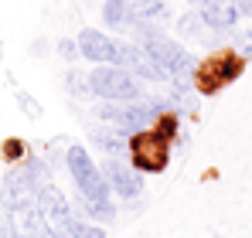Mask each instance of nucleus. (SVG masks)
Wrapping results in <instances>:
<instances>
[{
    "label": "nucleus",
    "mask_w": 252,
    "mask_h": 238,
    "mask_svg": "<svg viewBox=\"0 0 252 238\" xmlns=\"http://www.w3.org/2000/svg\"><path fill=\"white\" fill-rule=\"evenodd\" d=\"M113 65L126 68L136 82H167L164 68H160L140 44H133V41H120V44H116V61H113Z\"/></svg>",
    "instance_id": "6e6552de"
},
{
    "label": "nucleus",
    "mask_w": 252,
    "mask_h": 238,
    "mask_svg": "<svg viewBox=\"0 0 252 238\" xmlns=\"http://www.w3.org/2000/svg\"><path fill=\"white\" fill-rule=\"evenodd\" d=\"M65 92L75 95V99L92 95V92H89V75H85V72H68V75H65Z\"/></svg>",
    "instance_id": "f3484780"
},
{
    "label": "nucleus",
    "mask_w": 252,
    "mask_h": 238,
    "mask_svg": "<svg viewBox=\"0 0 252 238\" xmlns=\"http://www.w3.org/2000/svg\"><path fill=\"white\" fill-rule=\"evenodd\" d=\"M232 51H235L242 61H252V24L235 28V34H232Z\"/></svg>",
    "instance_id": "dca6fc26"
},
{
    "label": "nucleus",
    "mask_w": 252,
    "mask_h": 238,
    "mask_svg": "<svg viewBox=\"0 0 252 238\" xmlns=\"http://www.w3.org/2000/svg\"><path fill=\"white\" fill-rule=\"evenodd\" d=\"M235 3H239V14L252 21V0H235Z\"/></svg>",
    "instance_id": "4be33fe9"
},
{
    "label": "nucleus",
    "mask_w": 252,
    "mask_h": 238,
    "mask_svg": "<svg viewBox=\"0 0 252 238\" xmlns=\"http://www.w3.org/2000/svg\"><path fill=\"white\" fill-rule=\"evenodd\" d=\"M102 177L109 184V194L120 201H136L143 194V174H136L126 160H106L102 167Z\"/></svg>",
    "instance_id": "1a4fd4ad"
},
{
    "label": "nucleus",
    "mask_w": 252,
    "mask_h": 238,
    "mask_svg": "<svg viewBox=\"0 0 252 238\" xmlns=\"http://www.w3.org/2000/svg\"><path fill=\"white\" fill-rule=\"evenodd\" d=\"M89 92L99 95V102H136L143 99V82L120 65H95L89 72Z\"/></svg>",
    "instance_id": "20e7f679"
},
{
    "label": "nucleus",
    "mask_w": 252,
    "mask_h": 238,
    "mask_svg": "<svg viewBox=\"0 0 252 238\" xmlns=\"http://www.w3.org/2000/svg\"><path fill=\"white\" fill-rule=\"evenodd\" d=\"M89 140H92L95 150L106 153V160H123V153L129 150V136L120 133V129H113V126H95L89 133Z\"/></svg>",
    "instance_id": "f8f14e48"
},
{
    "label": "nucleus",
    "mask_w": 252,
    "mask_h": 238,
    "mask_svg": "<svg viewBox=\"0 0 252 238\" xmlns=\"http://www.w3.org/2000/svg\"><path fill=\"white\" fill-rule=\"evenodd\" d=\"M167 14H170V7L164 0H133V3H129L133 24H154V21L167 17Z\"/></svg>",
    "instance_id": "ddd939ff"
},
{
    "label": "nucleus",
    "mask_w": 252,
    "mask_h": 238,
    "mask_svg": "<svg viewBox=\"0 0 252 238\" xmlns=\"http://www.w3.org/2000/svg\"><path fill=\"white\" fill-rule=\"evenodd\" d=\"M38 211H41L44 225L51 235H62V232H72V221H75V211L72 204L65 201V194L55 187V184H44L38 191Z\"/></svg>",
    "instance_id": "0eeeda50"
},
{
    "label": "nucleus",
    "mask_w": 252,
    "mask_h": 238,
    "mask_svg": "<svg viewBox=\"0 0 252 238\" xmlns=\"http://www.w3.org/2000/svg\"><path fill=\"white\" fill-rule=\"evenodd\" d=\"M129 3H133V0H106V3H102V21H106V28H113V31L133 28Z\"/></svg>",
    "instance_id": "4468645a"
},
{
    "label": "nucleus",
    "mask_w": 252,
    "mask_h": 238,
    "mask_svg": "<svg viewBox=\"0 0 252 238\" xmlns=\"http://www.w3.org/2000/svg\"><path fill=\"white\" fill-rule=\"evenodd\" d=\"M75 44H79V58H85L92 68L116 61V41L109 38V34H102V31H95V28H82Z\"/></svg>",
    "instance_id": "9d476101"
},
{
    "label": "nucleus",
    "mask_w": 252,
    "mask_h": 238,
    "mask_svg": "<svg viewBox=\"0 0 252 238\" xmlns=\"http://www.w3.org/2000/svg\"><path fill=\"white\" fill-rule=\"evenodd\" d=\"M177 34L184 41H201V38H208V28H205L198 10H188V14L177 17Z\"/></svg>",
    "instance_id": "2eb2a0df"
},
{
    "label": "nucleus",
    "mask_w": 252,
    "mask_h": 238,
    "mask_svg": "<svg viewBox=\"0 0 252 238\" xmlns=\"http://www.w3.org/2000/svg\"><path fill=\"white\" fill-rule=\"evenodd\" d=\"M133 44H140L160 68H164V75L174 82H191L194 79V68H198V61H194V55L181 44V41H174L170 34H164L157 24H133Z\"/></svg>",
    "instance_id": "f257e3e1"
},
{
    "label": "nucleus",
    "mask_w": 252,
    "mask_h": 238,
    "mask_svg": "<svg viewBox=\"0 0 252 238\" xmlns=\"http://www.w3.org/2000/svg\"><path fill=\"white\" fill-rule=\"evenodd\" d=\"M72 235H75V238H106V228L95 225V221H85V218L75 214V221H72Z\"/></svg>",
    "instance_id": "a211bd4d"
},
{
    "label": "nucleus",
    "mask_w": 252,
    "mask_h": 238,
    "mask_svg": "<svg viewBox=\"0 0 252 238\" xmlns=\"http://www.w3.org/2000/svg\"><path fill=\"white\" fill-rule=\"evenodd\" d=\"M55 238H75V235L72 232H62V235H55Z\"/></svg>",
    "instance_id": "b1692460"
},
{
    "label": "nucleus",
    "mask_w": 252,
    "mask_h": 238,
    "mask_svg": "<svg viewBox=\"0 0 252 238\" xmlns=\"http://www.w3.org/2000/svg\"><path fill=\"white\" fill-rule=\"evenodd\" d=\"M55 51H58V58H65V61H75V58H79V44H75V38H62L58 44H55Z\"/></svg>",
    "instance_id": "6ab92c4d"
},
{
    "label": "nucleus",
    "mask_w": 252,
    "mask_h": 238,
    "mask_svg": "<svg viewBox=\"0 0 252 238\" xmlns=\"http://www.w3.org/2000/svg\"><path fill=\"white\" fill-rule=\"evenodd\" d=\"M65 167H68V174H72V184H75L82 204H109V201H113L109 184H106L99 163H92V157H89L85 147H68V150H65Z\"/></svg>",
    "instance_id": "7ed1b4c3"
},
{
    "label": "nucleus",
    "mask_w": 252,
    "mask_h": 238,
    "mask_svg": "<svg viewBox=\"0 0 252 238\" xmlns=\"http://www.w3.org/2000/svg\"><path fill=\"white\" fill-rule=\"evenodd\" d=\"M48 180V167H44L38 157H28L14 167H7L3 180H0V204L3 211H21L28 204H38V191H41Z\"/></svg>",
    "instance_id": "f03ea898"
},
{
    "label": "nucleus",
    "mask_w": 252,
    "mask_h": 238,
    "mask_svg": "<svg viewBox=\"0 0 252 238\" xmlns=\"http://www.w3.org/2000/svg\"><path fill=\"white\" fill-rule=\"evenodd\" d=\"M17 102H21V109L28 113V119H38V116H41V102H34L28 92H17Z\"/></svg>",
    "instance_id": "412c9836"
},
{
    "label": "nucleus",
    "mask_w": 252,
    "mask_h": 238,
    "mask_svg": "<svg viewBox=\"0 0 252 238\" xmlns=\"http://www.w3.org/2000/svg\"><path fill=\"white\" fill-rule=\"evenodd\" d=\"M242 72H246V61H242L235 51H215L205 61H198L191 82H194V92H198V95H215L218 89L232 85Z\"/></svg>",
    "instance_id": "39448f33"
},
{
    "label": "nucleus",
    "mask_w": 252,
    "mask_h": 238,
    "mask_svg": "<svg viewBox=\"0 0 252 238\" xmlns=\"http://www.w3.org/2000/svg\"><path fill=\"white\" fill-rule=\"evenodd\" d=\"M3 157L10 160V167L21 163V160H28L24 157V143H21V140H7V143H3Z\"/></svg>",
    "instance_id": "aec40b11"
},
{
    "label": "nucleus",
    "mask_w": 252,
    "mask_h": 238,
    "mask_svg": "<svg viewBox=\"0 0 252 238\" xmlns=\"http://www.w3.org/2000/svg\"><path fill=\"white\" fill-rule=\"evenodd\" d=\"M126 153H129V167L136 174H160L170 163V140H164L154 129H143V133L129 136V150Z\"/></svg>",
    "instance_id": "423d86ee"
},
{
    "label": "nucleus",
    "mask_w": 252,
    "mask_h": 238,
    "mask_svg": "<svg viewBox=\"0 0 252 238\" xmlns=\"http://www.w3.org/2000/svg\"><path fill=\"white\" fill-rule=\"evenodd\" d=\"M198 14H201V21H205L208 31H235V24H239V17H242L235 0H211Z\"/></svg>",
    "instance_id": "9b49d317"
},
{
    "label": "nucleus",
    "mask_w": 252,
    "mask_h": 238,
    "mask_svg": "<svg viewBox=\"0 0 252 238\" xmlns=\"http://www.w3.org/2000/svg\"><path fill=\"white\" fill-rule=\"evenodd\" d=\"M188 3H191L194 10H201V7H205V3H211V0H188Z\"/></svg>",
    "instance_id": "5701e85b"
}]
</instances>
